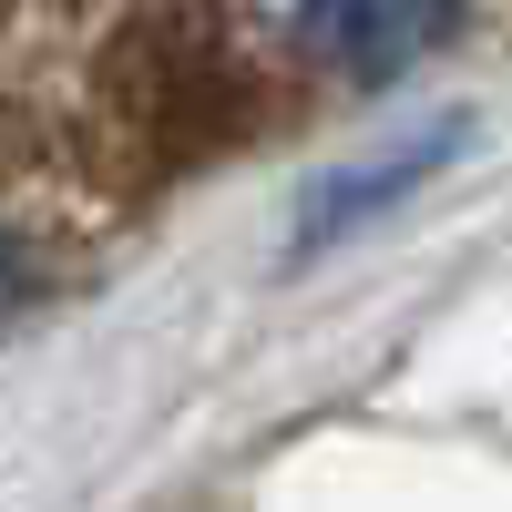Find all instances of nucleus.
<instances>
[{
	"instance_id": "3",
	"label": "nucleus",
	"mask_w": 512,
	"mask_h": 512,
	"mask_svg": "<svg viewBox=\"0 0 512 512\" xmlns=\"http://www.w3.org/2000/svg\"><path fill=\"white\" fill-rule=\"evenodd\" d=\"M11 297H21V256L0 246V308H11Z\"/></svg>"
},
{
	"instance_id": "2",
	"label": "nucleus",
	"mask_w": 512,
	"mask_h": 512,
	"mask_svg": "<svg viewBox=\"0 0 512 512\" xmlns=\"http://www.w3.org/2000/svg\"><path fill=\"white\" fill-rule=\"evenodd\" d=\"M461 0H297V31L338 82H400L420 52H441Z\"/></svg>"
},
{
	"instance_id": "1",
	"label": "nucleus",
	"mask_w": 512,
	"mask_h": 512,
	"mask_svg": "<svg viewBox=\"0 0 512 512\" xmlns=\"http://www.w3.org/2000/svg\"><path fill=\"white\" fill-rule=\"evenodd\" d=\"M236 62L226 41H205L195 21H164L144 41H123V113H134V134H154L164 154H205L236 123Z\"/></svg>"
}]
</instances>
